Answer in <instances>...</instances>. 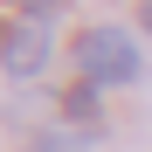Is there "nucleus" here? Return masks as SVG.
Listing matches in <instances>:
<instances>
[{"mask_svg": "<svg viewBox=\"0 0 152 152\" xmlns=\"http://www.w3.org/2000/svg\"><path fill=\"white\" fill-rule=\"evenodd\" d=\"M42 62H48V28L0 14V69L7 76H42Z\"/></svg>", "mask_w": 152, "mask_h": 152, "instance_id": "obj_2", "label": "nucleus"}, {"mask_svg": "<svg viewBox=\"0 0 152 152\" xmlns=\"http://www.w3.org/2000/svg\"><path fill=\"white\" fill-rule=\"evenodd\" d=\"M138 21H145V28H152V0H138Z\"/></svg>", "mask_w": 152, "mask_h": 152, "instance_id": "obj_6", "label": "nucleus"}, {"mask_svg": "<svg viewBox=\"0 0 152 152\" xmlns=\"http://www.w3.org/2000/svg\"><path fill=\"white\" fill-rule=\"evenodd\" d=\"M7 14H14V21H35V28H48V21L62 14V0H7Z\"/></svg>", "mask_w": 152, "mask_h": 152, "instance_id": "obj_4", "label": "nucleus"}, {"mask_svg": "<svg viewBox=\"0 0 152 152\" xmlns=\"http://www.w3.org/2000/svg\"><path fill=\"white\" fill-rule=\"evenodd\" d=\"M28 152H76V145H69V132H48V138H35Z\"/></svg>", "mask_w": 152, "mask_h": 152, "instance_id": "obj_5", "label": "nucleus"}, {"mask_svg": "<svg viewBox=\"0 0 152 152\" xmlns=\"http://www.w3.org/2000/svg\"><path fill=\"white\" fill-rule=\"evenodd\" d=\"M69 69L83 83L111 90V83H138L145 76V56H138V35L124 21H90V28L69 35Z\"/></svg>", "mask_w": 152, "mask_h": 152, "instance_id": "obj_1", "label": "nucleus"}, {"mask_svg": "<svg viewBox=\"0 0 152 152\" xmlns=\"http://www.w3.org/2000/svg\"><path fill=\"white\" fill-rule=\"evenodd\" d=\"M62 124H97V83L76 76V83L62 90Z\"/></svg>", "mask_w": 152, "mask_h": 152, "instance_id": "obj_3", "label": "nucleus"}]
</instances>
